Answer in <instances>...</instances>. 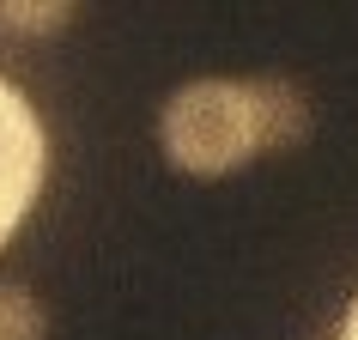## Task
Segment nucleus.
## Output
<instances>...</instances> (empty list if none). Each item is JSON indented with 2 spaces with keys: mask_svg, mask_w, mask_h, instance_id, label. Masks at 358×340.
Here are the masks:
<instances>
[{
  "mask_svg": "<svg viewBox=\"0 0 358 340\" xmlns=\"http://www.w3.org/2000/svg\"><path fill=\"white\" fill-rule=\"evenodd\" d=\"M158 152L170 170H182L194 183H219V176H237L243 164H255L262 128H255L249 79H231V73L182 79L158 104Z\"/></svg>",
  "mask_w": 358,
  "mask_h": 340,
  "instance_id": "obj_1",
  "label": "nucleus"
},
{
  "mask_svg": "<svg viewBox=\"0 0 358 340\" xmlns=\"http://www.w3.org/2000/svg\"><path fill=\"white\" fill-rule=\"evenodd\" d=\"M43 183H49V128L37 104L0 73V249L31 219Z\"/></svg>",
  "mask_w": 358,
  "mask_h": 340,
  "instance_id": "obj_2",
  "label": "nucleus"
},
{
  "mask_svg": "<svg viewBox=\"0 0 358 340\" xmlns=\"http://www.w3.org/2000/svg\"><path fill=\"white\" fill-rule=\"evenodd\" d=\"M249 92H255V128H262V158L267 152H298L316 128V104L298 79L285 73H249Z\"/></svg>",
  "mask_w": 358,
  "mask_h": 340,
  "instance_id": "obj_3",
  "label": "nucleus"
},
{
  "mask_svg": "<svg viewBox=\"0 0 358 340\" xmlns=\"http://www.w3.org/2000/svg\"><path fill=\"white\" fill-rule=\"evenodd\" d=\"M79 13L67 0H0V31L6 37H24V43H43V37H61Z\"/></svg>",
  "mask_w": 358,
  "mask_h": 340,
  "instance_id": "obj_4",
  "label": "nucleus"
},
{
  "mask_svg": "<svg viewBox=\"0 0 358 340\" xmlns=\"http://www.w3.org/2000/svg\"><path fill=\"white\" fill-rule=\"evenodd\" d=\"M0 340H49V310L24 280H0Z\"/></svg>",
  "mask_w": 358,
  "mask_h": 340,
  "instance_id": "obj_5",
  "label": "nucleus"
},
{
  "mask_svg": "<svg viewBox=\"0 0 358 340\" xmlns=\"http://www.w3.org/2000/svg\"><path fill=\"white\" fill-rule=\"evenodd\" d=\"M334 340H358V292H352V298H346V316H340Z\"/></svg>",
  "mask_w": 358,
  "mask_h": 340,
  "instance_id": "obj_6",
  "label": "nucleus"
}]
</instances>
